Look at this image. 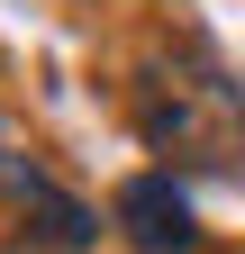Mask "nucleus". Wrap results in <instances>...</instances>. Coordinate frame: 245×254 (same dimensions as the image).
<instances>
[{
    "label": "nucleus",
    "mask_w": 245,
    "mask_h": 254,
    "mask_svg": "<svg viewBox=\"0 0 245 254\" xmlns=\"http://www.w3.org/2000/svg\"><path fill=\"white\" fill-rule=\"evenodd\" d=\"M127 109H136V136L164 154V173H245V82L218 64L209 37H173V46H145L136 82H127Z\"/></svg>",
    "instance_id": "obj_1"
},
{
    "label": "nucleus",
    "mask_w": 245,
    "mask_h": 254,
    "mask_svg": "<svg viewBox=\"0 0 245 254\" xmlns=\"http://www.w3.org/2000/svg\"><path fill=\"white\" fill-rule=\"evenodd\" d=\"M118 227L136 254H191V190L173 173H127L118 182Z\"/></svg>",
    "instance_id": "obj_2"
},
{
    "label": "nucleus",
    "mask_w": 245,
    "mask_h": 254,
    "mask_svg": "<svg viewBox=\"0 0 245 254\" xmlns=\"http://www.w3.org/2000/svg\"><path fill=\"white\" fill-rule=\"evenodd\" d=\"M0 190H9L18 209H37V218H46V245H64V254L100 236V227H91V209H82V200H64V190H55V182H46L37 164H18V154L0 164Z\"/></svg>",
    "instance_id": "obj_3"
},
{
    "label": "nucleus",
    "mask_w": 245,
    "mask_h": 254,
    "mask_svg": "<svg viewBox=\"0 0 245 254\" xmlns=\"http://www.w3.org/2000/svg\"><path fill=\"white\" fill-rule=\"evenodd\" d=\"M0 164H9V154H0Z\"/></svg>",
    "instance_id": "obj_4"
}]
</instances>
